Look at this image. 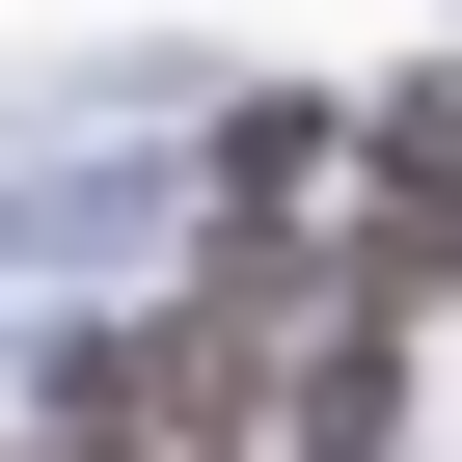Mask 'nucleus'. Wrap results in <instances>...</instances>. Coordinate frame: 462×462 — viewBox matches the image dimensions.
Listing matches in <instances>:
<instances>
[{
	"mask_svg": "<svg viewBox=\"0 0 462 462\" xmlns=\"http://www.w3.org/2000/svg\"><path fill=\"white\" fill-rule=\"evenodd\" d=\"M273 435H300V462H381V435H408V300H327V327H300V408H273Z\"/></svg>",
	"mask_w": 462,
	"mask_h": 462,
	"instance_id": "f257e3e1",
	"label": "nucleus"
}]
</instances>
